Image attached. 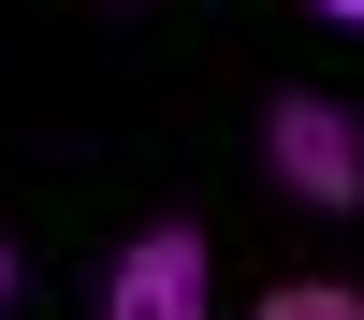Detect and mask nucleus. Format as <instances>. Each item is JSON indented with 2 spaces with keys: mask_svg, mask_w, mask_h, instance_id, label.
Here are the masks:
<instances>
[{
  "mask_svg": "<svg viewBox=\"0 0 364 320\" xmlns=\"http://www.w3.org/2000/svg\"><path fill=\"white\" fill-rule=\"evenodd\" d=\"M102 320H219V262H204V219H146L132 248L102 262Z\"/></svg>",
  "mask_w": 364,
  "mask_h": 320,
  "instance_id": "2",
  "label": "nucleus"
},
{
  "mask_svg": "<svg viewBox=\"0 0 364 320\" xmlns=\"http://www.w3.org/2000/svg\"><path fill=\"white\" fill-rule=\"evenodd\" d=\"M15 306H29V248L0 233V320H15Z\"/></svg>",
  "mask_w": 364,
  "mask_h": 320,
  "instance_id": "4",
  "label": "nucleus"
},
{
  "mask_svg": "<svg viewBox=\"0 0 364 320\" xmlns=\"http://www.w3.org/2000/svg\"><path fill=\"white\" fill-rule=\"evenodd\" d=\"M306 15H321V29H364V0H306Z\"/></svg>",
  "mask_w": 364,
  "mask_h": 320,
  "instance_id": "5",
  "label": "nucleus"
},
{
  "mask_svg": "<svg viewBox=\"0 0 364 320\" xmlns=\"http://www.w3.org/2000/svg\"><path fill=\"white\" fill-rule=\"evenodd\" d=\"M262 175L306 219H364V102H336V87H262Z\"/></svg>",
  "mask_w": 364,
  "mask_h": 320,
  "instance_id": "1",
  "label": "nucleus"
},
{
  "mask_svg": "<svg viewBox=\"0 0 364 320\" xmlns=\"http://www.w3.org/2000/svg\"><path fill=\"white\" fill-rule=\"evenodd\" d=\"M262 320H364V291H350V277H277Z\"/></svg>",
  "mask_w": 364,
  "mask_h": 320,
  "instance_id": "3",
  "label": "nucleus"
}]
</instances>
